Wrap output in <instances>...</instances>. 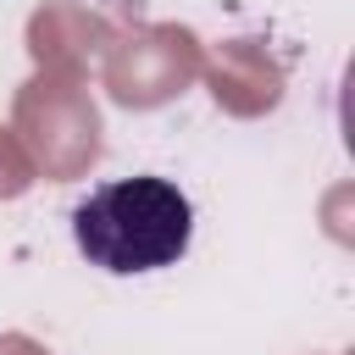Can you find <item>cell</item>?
Returning <instances> with one entry per match:
<instances>
[{"instance_id":"6da1fadb","label":"cell","mask_w":355,"mask_h":355,"mask_svg":"<svg viewBox=\"0 0 355 355\" xmlns=\"http://www.w3.org/2000/svg\"><path fill=\"white\" fill-rule=\"evenodd\" d=\"M189 239H194V205L172 178H155V172L111 178L72 205L78 255L111 277L178 266Z\"/></svg>"}]
</instances>
